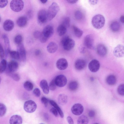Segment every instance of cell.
Returning a JSON list of instances; mask_svg holds the SVG:
<instances>
[{"label":"cell","mask_w":124,"mask_h":124,"mask_svg":"<svg viewBox=\"0 0 124 124\" xmlns=\"http://www.w3.org/2000/svg\"><path fill=\"white\" fill-rule=\"evenodd\" d=\"M91 22L94 28L97 29H100L103 27L105 24V18L103 15L97 14L92 18Z\"/></svg>","instance_id":"cell-1"},{"label":"cell","mask_w":124,"mask_h":124,"mask_svg":"<svg viewBox=\"0 0 124 124\" xmlns=\"http://www.w3.org/2000/svg\"><path fill=\"white\" fill-rule=\"evenodd\" d=\"M59 10L58 5L55 2L53 3L49 7L47 12L48 19L51 20L56 16Z\"/></svg>","instance_id":"cell-2"},{"label":"cell","mask_w":124,"mask_h":124,"mask_svg":"<svg viewBox=\"0 0 124 124\" xmlns=\"http://www.w3.org/2000/svg\"><path fill=\"white\" fill-rule=\"evenodd\" d=\"M61 43L64 49L67 51L73 49L75 44L74 40L68 36H65L62 38L61 40Z\"/></svg>","instance_id":"cell-3"},{"label":"cell","mask_w":124,"mask_h":124,"mask_svg":"<svg viewBox=\"0 0 124 124\" xmlns=\"http://www.w3.org/2000/svg\"><path fill=\"white\" fill-rule=\"evenodd\" d=\"M24 6L23 1L21 0H13L10 3V6L11 9L13 11L19 12L23 8Z\"/></svg>","instance_id":"cell-4"},{"label":"cell","mask_w":124,"mask_h":124,"mask_svg":"<svg viewBox=\"0 0 124 124\" xmlns=\"http://www.w3.org/2000/svg\"><path fill=\"white\" fill-rule=\"evenodd\" d=\"M37 105L36 103L33 101L29 100L26 101L24 103L23 108L24 110L29 113H32L36 110Z\"/></svg>","instance_id":"cell-5"},{"label":"cell","mask_w":124,"mask_h":124,"mask_svg":"<svg viewBox=\"0 0 124 124\" xmlns=\"http://www.w3.org/2000/svg\"><path fill=\"white\" fill-rule=\"evenodd\" d=\"M17 49L19 56V60L22 62H25L26 60V54L23 44L22 43L17 45Z\"/></svg>","instance_id":"cell-6"},{"label":"cell","mask_w":124,"mask_h":124,"mask_svg":"<svg viewBox=\"0 0 124 124\" xmlns=\"http://www.w3.org/2000/svg\"><path fill=\"white\" fill-rule=\"evenodd\" d=\"M55 82L57 86L62 87L66 84L67 80L66 77L64 75H60L57 76L54 78Z\"/></svg>","instance_id":"cell-7"},{"label":"cell","mask_w":124,"mask_h":124,"mask_svg":"<svg viewBox=\"0 0 124 124\" xmlns=\"http://www.w3.org/2000/svg\"><path fill=\"white\" fill-rule=\"evenodd\" d=\"M37 17L38 21L40 23H45L48 19L47 12L44 9L40 10L38 12Z\"/></svg>","instance_id":"cell-8"},{"label":"cell","mask_w":124,"mask_h":124,"mask_svg":"<svg viewBox=\"0 0 124 124\" xmlns=\"http://www.w3.org/2000/svg\"><path fill=\"white\" fill-rule=\"evenodd\" d=\"M94 39L93 36L91 34L88 35L85 37L84 44L87 48L92 49L94 46Z\"/></svg>","instance_id":"cell-9"},{"label":"cell","mask_w":124,"mask_h":124,"mask_svg":"<svg viewBox=\"0 0 124 124\" xmlns=\"http://www.w3.org/2000/svg\"><path fill=\"white\" fill-rule=\"evenodd\" d=\"M18 67V64L17 62L14 60L11 61L7 65V74L10 73H14L17 70Z\"/></svg>","instance_id":"cell-10"},{"label":"cell","mask_w":124,"mask_h":124,"mask_svg":"<svg viewBox=\"0 0 124 124\" xmlns=\"http://www.w3.org/2000/svg\"><path fill=\"white\" fill-rule=\"evenodd\" d=\"M84 107L80 103H76L71 108V111L74 115L78 116L81 114L84 111Z\"/></svg>","instance_id":"cell-11"},{"label":"cell","mask_w":124,"mask_h":124,"mask_svg":"<svg viewBox=\"0 0 124 124\" xmlns=\"http://www.w3.org/2000/svg\"><path fill=\"white\" fill-rule=\"evenodd\" d=\"M100 66L99 62L96 59L92 60L89 63L88 66L89 70L93 72H95L98 71Z\"/></svg>","instance_id":"cell-12"},{"label":"cell","mask_w":124,"mask_h":124,"mask_svg":"<svg viewBox=\"0 0 124 124\" xmlns=\"http://www.w3.org/2000/svg\"><path fill=\"white\" fill-rule=\"evenodd\" d=\"M113 53L114 55L117 57H123L124 55V46L121 44L118 45L114 48Z\"/></svg>","instance_id":"cell-13"},{"label":"cell","mask_w":124,"mask_h":124,"mask_svg":"<svg viewBox=\"0 0 124 124\" xmlns=\"http://www.w3.org/2000/svg\"><path fill=\"white\" fill-rule=\"evenodd\" d=\"M56 65L57 68L60 70H64L68 67V63L65 58H62L59 59L57 61Z\"/></svg>","instance_id":"cell-14"},{"label":"cell","mask_w":124,"mask_h":124,"mask_svg":"<svg viewBox=\"0 0 124 124\" xmlns=\"http://www.w3.org/2000/svg\"><path fill=\"white\" fill-rule=\"evenodd\" d=\"M54 31L53 27L50 25H48L44 28L42 32V35L48 39L53 34Z\"/></svg>","instance_id":"cell-15"},{"label":"cell","mask_w":124,"mask_h":124,"mask_svg":"<svg viewBox=\"0 0 124 124\" xmlns=\"http://www.w3.org/2000/svg\"><path fill=\"white\" fill-rule=\"evenodd\" d=\"M96 51L98 54L101 57H104L107 54V49L103 45L99 44L97 46Z\"/></svg>","instance_id":"cell-16"},{"label":"cell","mask_w":124,"mask_h":124,"mask_svg":"<svg viewBox=\"0 0 124 124\" xmlns=\"http://www.w3.org/2000/svg\"><path fill=\"white\" fill-rule=\"evenodd\" d=\"M86 64V62L84 60L81 59H78L75 62V67L77 70H81L85 68Z\"/></svg>","instance_id":"cell-17"},{"label":"cell","mask_w":124,"mask_h":124,"mask_svg":"<svg viewBox=\"0 0 124 124\" xmlns=\"http://www.w3.org/2000/svg\"><path fill=\"white\" fill-rule=\"evenodd\" d=\"M14 26V24L13 21L9 19L6 20L4 23L3 25L4 29L7 31L12 30Z\"/></svg>","instance_id":"cell-18"},{"label":"cell","mask_w":124,"mask_h":124,"mask_svg":"<svg viewBox=\"0 0 124 124\" xmlns=\"http://www.w3.org/2000/svg\"><path fill=\"white\" fill-rule=\"evenodd\" d=\"M23 120L22 117L18 115H14L12 116L9 121L10 124H22Z\"/></svg>","instance_id":"cell-19"},{"label":"cell","mask_w":124,"mask_h":124,"mask_svg":"<svg viewBox=\"0 0 124 124\" xmlns=\"http://www.w3.org/2000/svg\"><path fill=\"white\" fill-rule=\"evenodd\" d=\"M40 85L45 94H47L49 93V89L47 81L46 80H41L40 82Z\"/></svg>","instance_id":"cell-20"},{"label":"cell","mask_w":124,"mask_h":124,"mask_svg":"<svg viewBox=\"0 0 124 124\" xmlns=\"http://www.w3.org/2000/svg\"><path fill=\"white\" fill-rule=\"evenodd\" d=\"M2 38L4 40L5 46V55H7L9 54L10 51V42L8 37L6 34L2 35Z\"/></svg>","instance_id":"cell-21"},{"label":"cell","mask_w":124,"mask_h":124,"mask_svg":"<svg viewBox=\"0 0 124 124\" xmlns=\"http://www.w3.org/2000/svg\"><path fill=\"white\" fill-rule=\"evenodd\" d=\"M58 49V46L56 43L54 42H50L47 47L48 52L50 53H53L56 51Z\"/></svg>","instance_id":"cell-22"},{"label":"cell","mask_w":124,"mask_h":124,"mask_svg":"<svg viewBox=\"0 0 124 124\" xmlns=\"http://www.w3.org/2000/svg\"><path fill=\"white\" fill-rule=\"evenodd\" d=\"M27 20V18L26 16H21L17 20V24L18 26L20 27H24L26 25Z\"/></svg>","instance_id":"cell-23"},{"label":"cell","mask_w":124,"mask_h":124,"mask_svg":"<svg viewBox=\"0 0 124 124\" xmlns=\"http://www.w3.org/2000/svg\"><path fill=\"white\" fill-rule=\"evenodd\" d=\"M58 103L60 105H64L66 104L68 101L67 96L64 94H60L58 97Z\"/></svg>","instance_id":"cell-24"},{"label":"cell","mask_w":124,"mask_h":124,"mask_svg":"<svg viewBox=\"0 0 124 124\" xmlns=\"http://www.w3.org/2000/svg\"><path fill=\"white\" fill-rule=\"evenodd\" d=\"M49 103L57 110L60 117L62 118H63L64 117L63 112L57 103L54 101L52 100H49Z\"/></svg>","instance_id":"cell-25"},{"label":"cell","mask_w":124,"mask_h":124,"mask_svg":"<svg viewBox=\"0 0 124 124\" xmlns=\"http://www.w3.org/2000/svg\"><path fill=\"white\" fill-rule=\"evenodd\" d=\"M116 77L113 75H110L108 76L106 78V81L107 83L110 85H115L116 82Z\"/></svg>","instance_id":"cell-26"},{"label":"cell","mask_w":124,"mask_h":124,"mask_svg":"<svg viewBox=\"0 0 124 124\" xmlns=\"http://www.w3.org/2000/svg\"><path fill=\"white\" fill-rule=\"evenodd\" d=\"M110 28L111 31L113 32H117L119 30L120 24L117 21H114L111 23L110 26Z\"/></svg>","instance_id":"cell-27"},{"label":"cell","mask_w":124,"mask_h":124,"mask_svg":"<svg viewBox=\"0 0 124 124\" xmlns=\"http://www.w3.org/2000/svg\"><path fill=\"white\" fill-rule=\"evenodd\" d=\"M89 119L85 116L83 115L80 116L77 120L78 124H88Z\"/></svg>","instance_id":"cell-28"},{"label":"cell","mask_w":124,"mask_h":124,"mask_svg":"<svg viewBox=\"0 0 124 124\" xmlns=\"http://www.w3.org/2000/svg\"><path fill=\"white\" fill-rule=\"evenodd\" d=\"M57 31L59 35L60 36H62L66 33L67 28L61 24L58 27Z\"/></svg>","instance_id":"cell-29"},{"label":"cell","mask_w":124,"mask_h":124,"mask_svg":"<svg viewBox=\"0 0 124 124\" xmlns=\"http://www.w3.org/2000/svg\"><path fill=\"white\" fill-rule=\"evenodd\" d=\"M68 86V88L70 90L74 91L77 89L78 86V84L77 81H73L69 83Z\"/></svg>","instance_id":"cell-30"},{"label":"cell","mask_w":124,"mask_h":124,"mask_svg":"<svg viewBox=\"0 0 124 124\" xmlns=\"http://www.w3.org/2000/svg\"><path fill=\"white\" fill-rule=\"evenodd\" d=\"M73 29L75 36L78 38H80L82 36L83 32L80 29L73 25Z\"/></svg>","instance_id":"cell-31"},{"label":"cell","mask_w":124,"mask_h":124,"mask_svg":"<svg viewBox=\"0 0 124 124\" xmlns=\"http://www.w3.org/2000/svg\"><path fill=\"white\" fill-rule=\"evenodd\" d=\"M7 64L6 61L5 59L2 60L0 62V73H2L6 69Z\"/></svg>","instance_id":"cell-32"},{"label":"cell","mask_w":124,"mask_h":124,"mask_svg":"<svg viewBox=\"0 0 124 124\" xmlns=\"http://www.w3.org/2000/svg\"><path fill=\"white\" fill-rule=\"evenodd\" d=\"M23 87L26 90L28 91H30L33 89V84L30 82L26 81L24 83Z\"/></svg>","instance_id":"cell-33"},{"label":"cell","mask_w":124,"mask_h":124,"mask_svg":"<svg viewBox=\"0 0 124 124\" xmlns=\"http://www.w3.org/2000/svg\"><path fill=\"white\" fill-rule=\"evenodd\" d=\"M9 54L11 57L13 59L17 60H19V54L17 51L10 50L9 52Z\"/></svg>","instance_id":"cell-34"},{"label":"cell","mask_w":124,"mask_h":124,"mask_svg":"<svg viewBox=\"0 0 124 124\" xmlns=\"http://www.w3.org/2000/svg\"><path fill=\"white\" fill-rule=\"evenodd\" d=\"M7 111V108L5 105L3 104L0 103V117L3 116Z\"/></svg>","instance_id":"cell-35"},{"label":"cell","mask_w":124,"mask_h":124,"mask_svg":"<svg viewBox=\"0 0 124 124\" xmlns=\"http://www.w3.org/2000/svg\"><path fill=\"white\" fill-rule=\"evenodd\" d=\"M8 75L10 76L14 80L16 81H18L20 80V76L17 73H10Z\"/></svg>","instance_id":"cell-36"},{"label":"cell","mask_w":124,"mask_h":124,"mask_svg":"<svg viewBox=\"0 0 124 124\" xmlns=\"http://www.w3.org/2000/svg\"><path fill=\"white\" fill-rule=\"evenodd\" d=\"M83 15L82 12L80 10H77L75 12V17L76 19L78 20H80L82 19L83 17Z\"/></svg>","instance_id":"cell-37"},{"label":"cell","mask_w":124,"mask_h":124,"mask_svg":"<svg viewBox=\"0 0 124 124\" xmlns=\"http://www.w3.org/2000/svg\"><path fill=\"white\" fill-rule=\"evenodd\" d=\"M15 42L17 45L22 43L23 40V38L21 35L18 34L16 35L14 39Z\"/></svg>","instance_id":"cell-38"},{"label":"cell","mask_w":124,"mask_h":124,"mask_svg":"<svg viewBox=\"0 0 124 124\" xmlns=\"http://www.w3.org/2000/svg\"><path fill=\"white\" fill-rule=\"evenodd\" d=\"M66 28H68L70 25V19L68 17H66L62 21L61 24Z\"/></svg>","instance_id":"cell-39"},{"label":"cell","mask_w":124,"mask_h":124,"mask_svg":"<svg viewBox=\"0 0 124 124\" xmlns=\"http://www.w3.org/2000/svg\"><path fill=\"white\" fill-rule=\"evenodd\" d=\"M117 91L118 93L120 95L123 96L124 95V85L122 84L118 87Z\"/></svg>","instance_id":"cell-40"},{"label":"cell","mask_w":124,"mask_h":124,"mask_svg":"<svg viewBox=\"0 0 124 124\" xmlns=\"http://www.w3.org/2000/svg\"><path fill=\"white\" fill-rule=\"evenodd\" d=\"M48 86L49 89L51 90L54 91L55 90L57 86L55 82L54 78L50 82Z\"/></svg>","instance_id":"cell-41"},{"label":"cell","mask_w":124,"mask_h":124,"mask_svg":"<svg viewBox=\"0 0 124 124\" xmlns=\"http://www.w3.org/2000/svg\"><path fill=\"white\" fill-rule=\"evenodd\" d=\"M41 101L42 103L43 104L45 107H46L49 103V100L45 97H42L41 98Z\"/></svg>","instance_id":"cell-42"},{"label":"cell","mask_w":124,"mask_h":124,"mask_svg":"<svg viewBox=\"0 0 124 124\" xmlns=\"http://www.w3.org/2000/svg\"><path fill=\"white\" fill-rule=\"evenodd\" d=\"M5 55V52L3 47L1 44L0 43V58L3 59Z\"/></svg>","instance_id":"cell-43"},{"label":"cell","mask_w":124,"mask_h":124,"mask_svg":"<svg viewBox=\"0 0 124 124\" xmlns=\"http://www.w3.org/2000/svg\"><path fill=\"white\" fill-rule=\"evenodd\" d=\"M33 93L35 96L37 97H39L40 95V91L38 88H35L33 91Z\"/></svg>","instance_id":"cell-44"},{"label":"cell","mask_w":124,"mask_h":124,"mask_svg":"<svg viewBox=\"0 0 124 124\" xmlns=\"http://www.w3.org/2000/svg\"><path fill=\"white\" fill-rule=\"evenodd\" d=\"M8 1L6 0H0V8H2L7 5Z\"/></svg>","instance_id":"cell-45"},{"label":"cell","mask_w":124,"mask_h":124,"mask_svg":"<svg viewBox=\"0 0 124 124\" xmlns=\"http://www.w3.org/2000/svg\"><path fill=\"white\" fill-rule=\"evenodd\" d=\"M39 39L41 43H44L46 42L48 39L43 36L41 33Z\"/></svg>","instance_id":"cell-46"},{"label":"cell","mask_w":124,"mask_h":124,"mask_svg":"<svg viewBox=\"0 0 124 124\" xmlns=\"http://www.w3.org/2000/svg\"><path fill=\"white\" fill-rule=\"evenodd\" d=\"M50 112L55 117L58 116V112L56 109L54 107L52 108L50 110Z\"/></svg>","instance_id":"cell-47"},{"label":"cell","mask_w":124,"mask_h":124,"mask_svg":"<svg viewBox=\"0 0 124 124\" xmlns=\"http://www.w3.org/2000/svg\"><path fill=\"white\" fill-rule=\"evenodd\" d=\"M41 33L39 31H36L34 32L33 34L34 37L36 39H39Z\"/></svg>","instance_id":"cell-48"},{"label":"cell","mask_w":124,"mask_h":124,"mask_svg":"<svg viewBox=\"0 0 124 124\" xmlns=\"http://www.w3.org/2000/svg\"><path fill=\"white\" fill-rule=\"evenodd\" d=\"M88 116L90 117H93L95 115V111L93 110H91L89 111L88 112Z\"/></svg>","instance_id":"cell-49"},{"label":"cell","mask_w":124,"mask_h":124,"mask_svg":"<svg viewBox=\"0 0 124 124\" xmlns=\"http://www.w3.org/2000/svg\"><path fill=\"white\" fill-rule=\"evenodd\" d=\"M67 119L69 124H74V122L73 120L70 116H68L67 118Z\"/></svg>","instance_id":"cell-50"},{"label":"cell","mask_w":124,"mask_h":124,"mask_svg":"<svg viewBox=\"0 0 124 124\" xmlns=\"http://www.w3.org/2000/svg\"><path fill=\"white\" fill-rule=\"evenodd\" d=\"M98 0H89V3L92 5H94L97 4L98 2Z\"/></svg>","instance_id":"cell-51"},{"label":"cell","mask_w":124,"mask_h":124,"mask_svg":"<svg viewBox=\"0 0 124 124\" xmlns=\"http://www.w3.org/2000/svg\"><path fill=\"white\" fill-rule=\"evenodd\" d=\"M69 3L70 4H74L76 3L78 1L77 0H67Z\"/></svg>","instance_id":"cell-52"},{"label":"cell","mask_w":124,"mask_h":124,"mask_svg":"<svg viewBox=\"0 0 124 124\" xmlns=\"http://www.w3.org/2000/svg\"><path fill=\"white\" fill-rule=\"evenodd\" d=\"M40 53L41 52L40 50L38 49L35 51V54L36 55H38L40 54Z\"/></svg>","instance_id":"cell-53"},{"label":"cell","mask_w":124,"mask_h":124,"mask_svg":"<svg viewBox=\"0 0 124 124\" xmlns=\"http://www.w3.org/2000/svg\"><path fill=\"white\" fill-rule=\"evenodd\" d=\"M31 12L32 11H31L30 10L28 12L27 14V16L29 18H31L32 16V13Z\"/></svg>","instance_id":"cell-54"},{"label":"cell","mask_w":124,"mask_h":124,"mask_svg":"<svg viewBox=\"0 0 124 124\" xmlns=\"http://www.w3.org/2000/svg\"><path fill=\"white\" fill-rule=\"evenodd\" d=\"M120 22L122 23H124V16L123 15L121 16L120 18Z\"/></svg>","instance_id":"cell-55"},{"label":"cell","mask_w":124,"mask_h":124,"mask_svg":"<svg viewBox=\"0 0 124 124\" xmlns=\"http://www.w3.org/2000/svg\"><path fill=\"white\" fill-rule=\"evenodd\" d=\"M41 2L43 3L44 4L46 3L47 1V0H40Z\"/></svg>","instance_id":"cell-56"},{"label":"cell","mask_w":124,"mask_h":124,"mask_svg":"<svg viewBox=\"0 0 124 124\" xmlns=\"http://www.w3.org/2000/svg\"><path fill=\"white\" fill-rule=\"evenodd\" d=\"M80 50L81 52H83L84 51V48L83 47H82L81 48Z\"/></svg>","instance_id":"cell-57"},{"label":"cell","mask_w":124,"mask_h":124,"mask_svg":"<svg viewBox=\"0 0 124 124\" xmlns=\"http://www.w3.org/2000/svg\"><path fill=\"white\" fill-rule=\"evenodd\" d=\"M90 79L91 81H93L94 80V78L93 77H91L90 78Z\"/></svg>","instance_id":"cell-58"},{"label":"cell","mask_w":124,"mask_h":124,"mask_svg":"<svg viewBox=\"0 0 124 124\" xmlns=\"http://www.w3.org/2000/svg\"><path fill=\"white\" fill-rule=\"evenodd\" d=\"M1 78L0 77V83L1 81Z\"/></svg>","instance_id":"cell-59"},{"label":"cell","mask_w":124,"mask_h":124,"mask_svg":"<svg viewBox=\"0 0 124 124\" xmlns=\"http://www.w3.org/2000/svg\"><path fill=\"white\" fill-rule=\"evenodd\" d=\"M93 124H99L98 123H95Z\"/></svg>","instance_id":"cell-60"},{"label":"cell","mask_w":124,"mask_h":124,"mask_svg":"<svg viewBox=\"0 0 124 124\" xmlns=\"http://www.w3.org/2000/svg\"><path fill=\"white\" fill-rule=\"evenodd\" d=\"M1 21V17H0V22Z\"/></svg>","instance_id":"cell-61"},{"label":"cell","mask_w":124,"mask_h":124,"mask_svg":"<svg viewBox=\"0 0 124 124\" xmlns=\"http://www.w3.org/2000/svg\"><path fill=\"white\" fill-rule=\"evenodd\" d=\"M39 124H45L43 123H40Z\"/></svg>","instance_id":"cell-62"}]
</instances>
